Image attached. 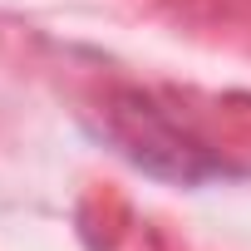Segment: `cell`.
Returning <instances> with one entry per match:
<instances>
[{
	"instance_id": "1",
	"label": "cell",
	"mask_w": 251,
	"mask_h": 251,
	"mask_svg": "<svg viewBox=\"0 0 251 251\" xmlns=\"http://www.w3.org/2000/svg\"><path fill=\"white\" fill-rule=\"evenodd\" d=\"M103 133L123 148L128 163H138L153 177L182 182V187H197V182L226 173V163L207 143H197L192 133H182L177 123L158 103H148L143 94H113L103 103Z\"/></svg>"
}]
</instances>
